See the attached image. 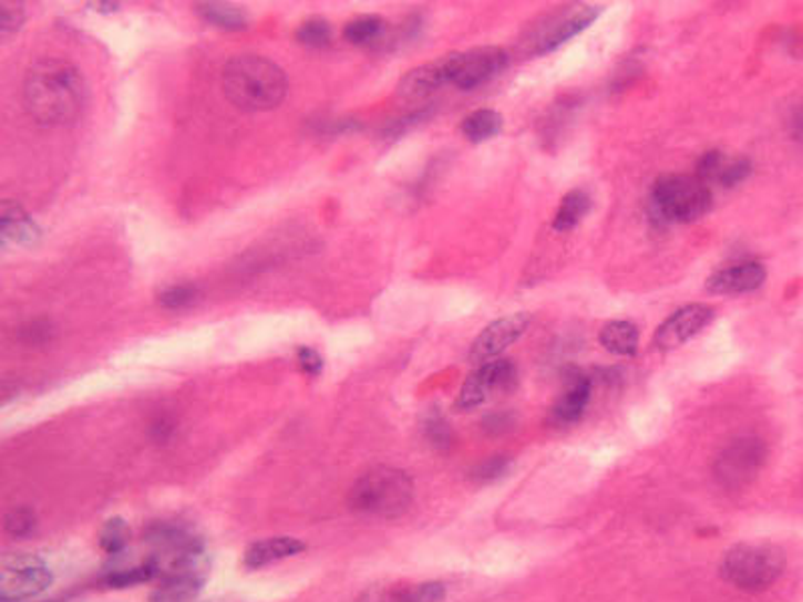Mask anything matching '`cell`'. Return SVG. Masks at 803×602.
<instances>
[{"label": "cell", "instance_id": "6da1fadb", "mask_svg": "<svg viewBox=\"0 0 803 602\" xmlns=\"http://www.w3.org/2000/svg\"><path fill=\"white\" fill-rule=\"evenodd\" d=\"M24 108L41 127H66L83 115L86 105L85 76L63 59H39L24 75Z\"/></svg>", "mask_w": 803, "mask_h": 602}, {"label": "cell", "instance_id": "7a4b0ae2", "mask_svg": "<svg viewBox=\"0 0 803 602\" xmlns=\"http://www.w3.org/2000/svg\"><path fill=\"white\" fill-rule=\"evenodd\" d=\"M225 97L241 111H271L288 93V79L274 61L257 54H239L224 66Z\"/></svg>", "mask_w": 803, "mask_h": 602}, {"label": "cell", "instance_id": "3957f363", "mask_svg": "<svg viewBox=\"0 0 803 602\" xmlns=\"http://www.w3.org/2000/svg\"><path fill=\"white\" fill-rule=\"evenodd\" d=\"M414 500V482L404 470L392 466H375L362 474L348 492L352 512L364 517L392 518L406 515Z\"/></svg>", "mask_w": 803, "mask_h": 602}, {"label": "cell", "instance_id": "277c9868", "mask_svg": "<svg viewBox=\"0 0 803 602\" xmlns=\"http://www.w3.org/2000/svg\"><path fill=\"white\" fill-rule=\"evenodd\" d=\"M785 552L770 542H745L725 552L721 577L743 592H763L780 581L785 572Z\"/></svg>", "mask_w": 803, "mask_h": 602}, {"label": "cell", "instance_id": "5b68a950", "mask_svg": "<svg viewBox=\"0 0 803 602\" xmlns=\"http://www.w3.org/2000/svg\"><path fill=\"white\" fill-rule=\"evenodd\" d=\"M713 194L691 175H663L651 189V209L665 224H693L707 216Z\"/></svg>", "mask_w": 803, "mask_h": 602}, {"label": "cell", "instance_id": "8992f818", "mask_svg": "<svg viewBox=\"0 0 803 602\" xmlns=\"http://www.w3.org/2000/svg\"><path fill=\"white\" fill-rule=\"evenodd\" d=\"M53 582V572L37 554H9L0 562V601L22 602L39 596Z\"/></svg>", "mask_w": 803, "mask_h": 602}, {"label": "cell", "instance_id": "52a82bcc", "mask_svg": "<svg viewBox=\"0 0 803 602\" xmlns=\"http://www.w3.org/2000/svg\"><path fill=\"white\" fill-rule=\"evenodd\" d=\"M768 460V446L760 438H739L719 454L716 463V480L725 490H741L760 476Z\"/></svg>", "mask_w": 803, "mask_h": 602}, {"label": "cell", "instance_id": "ba28073f", "mask_svg": "<svg viewBox=\"0 0 803 602\" xmlns=\"http://www.w3.org/2000/svg\"><path fill=\"white\" fill-rule=\"evenodd\" d=\"M518 384V372L513 360L503 357L494 360L488 364H482L472 372L471 376L464 380L461 394L456 399V408L462 412H471L482 406L486 399L493 398L494 394H508Z\"/></svg>", "mask_w": 803, "mask_h": 602}, {"label": "cell", "instance_id": "9c48e42d", "mask_svg": "<svg viewBox=\"0 0 803 602\" xmlns=\"http://www.w3.org/2000/svg\"><path fill=\"white\" fill-rule=\"evenodd\" d=\"M528 325H531V315L526 312L508 313L488 323L472 342L469 352L471 364L478 367L498 360L504 350H508L514 342H518L526 334Z\"/></svg>", "mask_w": 803, "mask_h": 602}, {"label": "cell", "instance_id": "30bf717a", "mask_svg": "<svg viewBox=\"0 0 803 602\" xmlns=\"http://www.w3.org/2000/svg\"><path fill=\"white\" fill-rule=\"evenodd\" d=\"M600 7L583 4L570 7L568 11H560L550 17L545 29H541L533 41V54H546L557 51L558 46L568 43L577 34L587 31L593 22L599 19Z\"/></svg>", "mask_w": 803, "mask_h": 602}, {"label": "cell", "instance_id": "8fae6325", "mask_svg": "<svg viewBox=\"0 0 803 602\" xmlns=\"http://www.w3.org/2000/svg\"><path fill=\"white\" fill-rule=\"evenodd\" d=\"M508 61L511 56L501 46H478L466 53H459L452 85L462 91H472L501 75L508 66Z\"/></svg>", "mask_w": 803, "mask_h": 602}, {"label": "cell", "instance_id": "7c38bea8", "mask_svg": "<svg viewBox=\"0 0 803 602\" xmlns=\"http://www.w3.org/2000/svg\"><path fill=\"white\" fill-rule=\"evenodd\" d=\"M716 310L707 303H689L683 305L681 310L671 313L665 320L653 335V344L659 350H675L687 344L689 340H693L697 334H701L709 323L713 322Z\"/></svg>", "mask_w": 803, "mask_h": 602}, {"label": "cell", "instance_id": "4fadbf2b", "mask_svg": "<svg viewBox=\"0 0 803 602\" xmlns=\"http://www.w3.org/2000/svg\"><path fill=\"white\" fill-rule=\"evenodd\" d=\"M456 54L459 53L444 54L436 61H430L408 71L398 83V95L412 101V98L429 97L434 91H439L440 86L452 85Z\"/></svg>", "mask_w": 803, "mask_h": 602}, {"label": "cell", "instance_id": "5bb4252c", "mask_svg": "<svg viewBox=\"0 0 803 602\" xmlns=\"http://www.w3.org/2000/svg\"><path fill=\"white\" fill-rule=\"evenodd\" d=\"M768 271L760 261H745L731 268L718 269L707 278V291L716 295H743L760 290Z\"/></svg>", "mask_w": 803, "mask_h": 602}, {"label": "cell", "instance_id": "9a60e30c", "mask_svg": "<svg viewBox=\"0 0 803 602\" xmlns=\"http://www.w3.org/2000/svg\"><path fill=\"white\" fill-rule=\"evenodd\" d=\"M446 589L442 582H420V584H390L374 587L366 591L358 602H442Z\"/></svg>", "mask_w": 803, "mask_h": 602}, {"label": "cell", "instance_id": "2e32d148", "mask_svg": "<svg viewBox=\"0 0 803 602\" xmlns=\"http://www.w3.org/2000/svg\"><path fill=\"white\" fill-rule=\"evenodd\" d=\"M205 570H182L159 577L151 602H193L204 589Z\"/></svg>", "mask_w": 803, "mask_h": 602}, {"label": "cell", "instance_id": "e0dca14e", "mask_svg": "<svg viewBox=\"0 0 803 602\" xmlns=\"http://www.w3.org/2000/svg\"><path fill=\"white\" fill-rule=\"evenodd\" d=\"M306 550V544L294 537H274L257 540L244 554V564L247 569H266L269 564H276L281 560L298 557Z\"/></svg>", "mask_w": 803, "mask_h": 602}, {"label": "cell", "instance_id": "ac0fdd59", "mask_svg": "<svg viewBox=\"0 0 803 602\" xmlns=\"http://www.w3.org/2000/svg\"><path fill=\"white\" fill-rule=\"evenodd\" d=\"M590 394H593V384H590L589 377L583 376V374L573 377L567 390L563 392V396L550 409L553 424H557V426L577 424L589 406Z\"/></svg>", "mask_w": 803, "mask_h": 602}, {"label": "cell", "instance_id": "d6986e66", "mask_svg": "<svg viewBox=\"0 0 803 602\" xmlns=\"http://www.w3.org/2000/svg\"><path fill=\"white\" fill-rule=\"evenodd\" d=\"M639 328L627 320L605 323L599 332V342L609 354L632 357L639 352Z\"/></svg>", "mask_w": 803, "mask_h": 602}, {"label": "cell", "instance_id": "ffe728a7", "mask_svg": "<svg viewBox=\"0 0 803 602\" xmlns=\"http://www.w3.org/2000/svg\"><path fill=\"white\" fill-rule=\"evenodd\" d=\"M589 194L583 191V189H573L568 191L558 205L557 214L553 217V229L557 233H568L570 229L575 227L587 217L590 211Z\"/></svg>", "mask_w": 803, "mask_h": 602}, {"label": "cell", "instance_id": "44dd1931", "mask_svg": "<svg viewBox=\"0 0 803 602\" xmlns=\"http://www.w3.org/2000/svg\"><path fill=\"white\" fill-rule=\"evenodd\" d=\"M0 231L4 241L14 243H29L39 236V229L34 227L29 216L22 211L21 205L4 201L2 204V217H0Z\"/></svg>", "mask_w": 803, "mask_h": 602}, {"label": "cell", "instance_id": "7402d4cb", "mask_svg": "<svg viewBox=\"0 0 803 602\" xmlns=\"http://www.w3.org/2000/svg\"><path fill=\"white\" fill-rule=\"evenodd\" d=\"M504 127V118L493 108H478L462 121V135L472 143L493 139Z\"/></svg>", "mask_w": 803, "mask_h": 602}, {"label": "cell", "instance_id": "603a6c76", "mask_svg": "<svg viewBox=\"0 0 803 602\" xmlns=\"http://www.w3.org/2000/svg\"><path fill=\"white\" fill-rule=\"evenodd\" d=\"M197 12L204 17V21L212 22L215 27L222 29H244L247 27V14L237 9L234 4H225V2H204L197 4Z\"/></svg>", "mask_w": 803, "mask_h": 602}, {"label": "cell", "instance_id": "cb8c5ba5", "mask_svg": "<svg viewBox=\"0 0 803 602\" xmlns=\"http://www.w3.org/2000/svg\"><path fill=\"white\" fill-rule=\"evenodd\" d=\"M384 21L375 14H364L343 27V39L353 44H366L374 41L378 34L382 33Z\"/></svg>", "mask_w": 803, "mask_h": 602}, {"label": "cell", "instance_id": "d4e9b609", "mask_svg": "<svg viewBox=\"0 0 803 602\" xmlns=\"http://www.w3.org/2000/svg\"><path fill=\"white\" fill-rule=\"evenodd\" d=\"M153 579H157V569H155V564L151 560H147V562H143L141 567H135V569L119 570V572L109 574L105 584L111 589H127V587H135L141 582L153 581Z\"/></svg>", "mask_w": 803, "mask_h": 602}, {"label": "cell", "instance_id": "484cf974", "mask_svg": "<svg viewBox=\"0 0 803 602\" xmlns=\"http://www.w3.org/2000/svg\"><path fill=\"white\" fill-rule=\"evenodd\" d=\"M296 39H298L301 44L316 46V49H320V46H328L330 41H332V27H330V22L326 21V19L313 17V19H308V21L301 22L300 29H298V33H296Z\"/></svg>", "mask_w": 803, "mask_h": 602}, {"label": "cell", "instance_id": "4316f807", "mask_svg": "<svg viewBox=\"0 0 803 602\" xmlns=\"http://www.w3.org/2000/svg\"><path fill=\"white\" fill-rule=\"evenodd\" d=\"M128 540V527L125 525L123 518H111L107 525L101 530V549L109 552V554H117L121 550L125 549Z\"/></svg>", "mask_w": 803, "mask_h": 602}, {"label": "cell", "instance_id": "83f0119b", "mask_svg": "<svg viewBox=\"0 0 803 602\" xmlns=\"http://www.w3.org/2000/svg\"><path fill=\"white\" fill-rule=\"evenodd\" d=\"M37 528V515L31 508L21 506V508H12L11 512L4 518V530L12 538L31 537Z\"/></svg>", "mask_w": 803, "mask_h": 602}, {"label": "cell", "instance_id": "f1b7e54d", "mask_svg": "<svg viewBox=\"0 0 803 602\" xmlns=\"http://www.w3.org/2000/svg\"><path fill=\"white\" fill-rule=\"evenodd\" d=\"M197 298H199V290L195 286L182 283V286H172V288L161 291L159 301L161 305L167 310H183L195 303Z\"/></svg>", "mask_w": 803, "mask_h": 602}, {"label": "cell", "instance_id": "f546056e", "mask_svg": "<svg viewBox=\"0 0 803 602\" xmlns=\"http://www.w3.org/2000/svg\"><path fill=\"white\" fill-rule=\"evenodd\" d=\"M725 165H728V157L721 150H707L706 155L697 162L696 177L703 184L719 181V175L723 173Z\"/></svg>", "mask_w": 803, "mask_h": 602}, {"label": "cell", "instance_id": "4dcf8cb0", "mask_svg": "<svg viewBox=\"0 0 803 602\" xmlns=\"http://www.w3.org/2000/svg\"><path fill=\"white\" fill-rule=\"evenodd\" d=\"M24 22V4L22 2H0V34L2 39H9L17 33Z\"/></svg>", "mask_w": 803, "mask_h": 602}, {"label": "cell", "instance_id": "1f68e13d", "mask_svg": "<svg viewBox=\"0 0 803 602\" xmlns=\"http://www.w3.org/2000/svg\"><path fill=\"white\" fill-rule=\"evenodd\" d=\"M508 468H511V458H508V456H493V458L484 460V463L474 470L472 478H474L476 482H481V485H491L494 480L503 478L504 474L508 473Z\"/></svg>", "mask_w": 803, "mask_h": 602}, {"label": "cell", "instance_id": "d6a6232c", "mask_svg": "<svg viewBox=\"0 0 803 602\" xmlns=\"http://www.w3.org/2000/svg\"><path fill=\"white\" fill-rule=\"evenodd\" d=\"M753 172V165H751L748 157H739L733 162H728L723 173L719 175V184L723 187H735V185L743 184Z\"/></svg>", "mask_w": 803, "mask_h": 602}, {"label": "cell", "instance_id": "836d02e7", "mask_svg": "<svg viewBox=\"0 0 803 602\" xmlns=\"http://www.w3.org/2000/svg\"><path fill=\"white\" fill-rule=\"evenodd\" d=\"M298 364H300L301 372L311 377L318 376L321 370H323L321 355L316 350H311V347H300L298 350Z\"/></svg>", "mask_w": 803, "mask_h": 602}, {"label": "cell", "instance_id": "e575fe53", "mask_svg": "<svg viewBox=\"0 0 803 602\" xmlns=\"http://www.w3.org/2000/svg\"><path fill=\"white\" fill-rule=\"evenodd\" d=\"M426 434H429V440L432 442L434 446H439V448H442V446H450V440H452L449 424H446L444 419H430L429 424H426Z\"/></svg>", "mask_w": 803, "mask_h": 602}, {"label": "cell", "instance_id": "d590c367", "mask_svg": "<svg viewBox=\"0 0 803 602\" xmlns=\"http://www.w3.org/2000/svg\"><path fill=\"white\" fill-rule=\"evenodd\" d=\"M795 135H797V139L803 141V111L802 115L795 118Z\"/></svg>", "mask_w": 803, "mask_h": 602}]
</instances>
